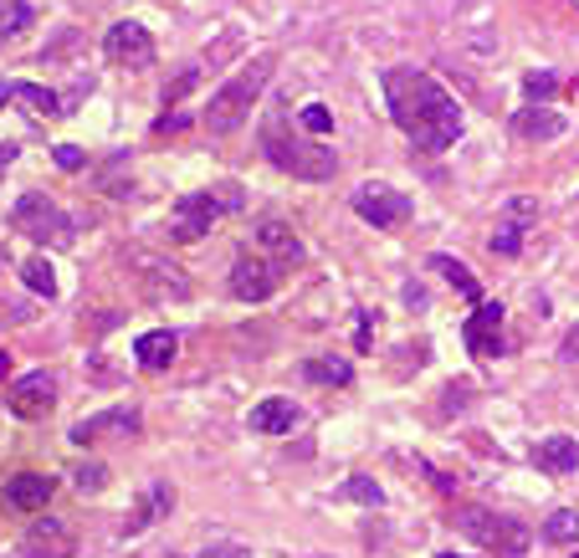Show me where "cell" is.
<instances>
[{"label": "cell", "mask_w": 579, "mask_h": 558, "mask_svg": "<svg viewBox=\"0 0 579 558\" xmlns=\"http://www.w3.org/2000/svg\"><path fill=\"white\" fill-rule=\"evenodd\" d=\"M385 103H390V118L401 123L405 139H411L420 154H446V149L461 139L457 98H451L431 73L390 67L385 73Z\"/></svg>", "instance_id": "1"}, {"label": "cell", "mask_w": 579, "mask_h": 558, "mask_svg": "<svg viewBox=\"0 0 579 558\" xmlns=\"http://www.w3.org/2000/svg\"><path fill=\"white\" fill-rule=\"evenodd\" d=\"M262 154H267V164H277L283 175L313 179V185H324V179L339 175L334 149H324V144H313V139H303V133H293L283 118H267V123H262Z\"/></svg>", "instance_id": "2"}, {"label": "cell", "mask_w": 579, "mask_h": 558, "mask_svg": "<svg viewBox=\"0 0 579 558\" xmlns=\"http://www.w3.org/2000/svg\"><path fill=\"white\" fill-rule=\"evenodd\" d=\"M272 73H277V57H272V52H262V57L247 62V67H241L231 83H221V88L210 92V108H206L210 133H237L241 123L252 118V103L267 92Z\"/></svg>", "instance_id": "3"}, {"label": "cell", "mask_w": 579, "mask_h": 558, "mask_svg": "<svg viewBox=\"0 0 579 558\" xmlns=\"http://www.w3.org/2000/svg\"><path fill=\"white\" fill-rule=\"evenodd\" d=\"M457 528L472 538L477 548H488V554H503V558H518V554H528V528L523 523H513V517H498L492 507H457Z\"/></svg>", "instance_id": "4"}, {"label": "cell", "mask_w": 579, "mask_h": 558, "mask_svg": "<svg viewBox=\"0 0 579 558\" xmlns=\"http://www.w3.org/2000/svg\"><path fill=\"white\" fill-rule=\"evenodd\" d=\"M11 226L21 236H31L36 247H73V216L57 206V200H46V195H21L11 210Z\"/></svg>", "instance_id": "5"}, {"label": "cell", "mask_w": 579, "mask_h": 558, "mask_svg": "<svg viewBox=\"0 0 579 558\" xmlns=\"http://www.w3.org/2000/svg\"><path fill=\"white\" fill-rule=\"evenodd\" d=\"M349 206H354V216L364 226H374V231H395V226H405L411 221V210H416L411 206V195H401L395 185H385V179H364Z\"/></svg>", "instance_id": "6"}, {"label": "cell", "mask_w": 579, "mask_h": 558, "mask_svg": "<svg viewBox=\"0 0 579 558\" xmlns=\"http://www.w3.org/2000/svg\"><path fill=\"white\" fill-rule=\"evenodd\" d=\"M231 206H221V195L216 190H200V195H185L175 206V216H170V241H179V247H190V241H200V236H210V226L221 221Z\"/></svg>", "instance_id": "7"}, {"label": "cell", "mask_w": 579, "mask_h": 558, "mask_svg": "<svg viewBox=\"0 0 579 558\" xmlns=\"http://www.w3.org/2000/svg\"><path fill=\"white\" fill-rule=\"evenodd\" d=\"M103 57L113 62V67L144 73L149 62L160 57V46H154V36H149L139 21H119V26H108V36H103Z\"/></svg>", "instance_id": "8"}, {"label": "cell", "mask_w": 579, "mask_h": 558, "mask_svg": "<svg viewBox=\"0 0 579 558\" xmlns=\"http://www.w3.org/2000/svg\"><path fill=\"white\" fill-rule=\"evenodd\" d=\"M6 405H11L21 420H42L52 405H57V374L52 369H31L21 380L6 384Z\"/></svg>", "instance_id": "9"}, {"label": "cell", "mask_w": 579, "mask_h": 558, "mask_svg": "<svg viewBox=\"0 0 579 558\" xmlns=\"http://www.w3.org/2000/svg\"><path fill=\"white\" fill-rule=\"evenodd\" d=\"M277 282H283V266L272 262V256H262V251H247V256H237V266H231V293L241 297V303H267L272 293H277Z\"/></svg>", "instance_id": "10"}, {"label": "cell", "mask_w": 579, "mask_h": 558, "mask_svg": "<svg viewBox=\"0 0 579 558\" xmlns=\"http://www.w3.org/2000/svg\"><path fill=\"white\" fill-rule=\"evenodd\" d=\"M144 415L134 405H119V411H98L92 420H77L73 426V446H103V441H129L139 436Z\"/></svg>", "instance_id": "11"}, {"label": "cell", "mask_w": 579, "mask_h": 558, "mask_svg": "<svg viewBox=\"0 0 579 558\" xmlns=\"http://www.w3.org/2000/svg\"><path fill=\"white\" fill-rule=\"evenodd\" d=\"M461 338H467V353H472V359L503 353V303H477V313L467 318Z\"/></svg>", "instance_id": "12"}, {"label": "cell", "mask_w": 579, "mask_h": 558, "mask_svg": "<svg viewBox=\"0 0 579 558\" xmlns=\"http://www.w3.org/2000/svg\"><path fill=\"white\" fill-rule=\"evenodd\" d=\"M21 558H73V533H67V523H57V517L31 523L26 538H21Z\"/></svg>", "instance_id": "13"}, {"label": "cell", "mask_w": 579, "mask_h": 558, "mask_svg": "<svg viewBox=\"0 0 579 558\" xmlns=\"http://www.w3.org/2000/svg\"><path fill=\"white\" fill-rule=\"evenodd\" d=\"M52 477H42V471H21V477H11L6 482V507H15V513H46V502H52Z\"/></svg>", "instance_id": "14"}, {"label": "cell", "mask_w": 579, "mask_h": 558, "mask_svg": "<svg viewBox=\"0 0 579 558\" xmlns=\"http://www.w3.org/2000/svg\"><path fill=\"white\" fill-rule=\"evenodd\" d=\"M303 420V405L287 395H267L262 405H252V430L256 436H293Z\"/></svg>", "instance_id": "15"}, {"label": "cell", "mask_w": 579, "mask_h": 558, "mask_svg": "<svg viewBox=\"0 0 579 558\" xmlns=\"http://www.w3.org/2000/svg\"><path fill=\"white\" fill-rule=\"evenodd\" d=\"M534 226V200H507V216H503V226L492 231V251L498 256H518L523 251V231Z\"/></svg>", "instance_id": "16"}, {"label": "cell", "mask_w": 579, "mask_h": 558, "mask_svg": "<svg viewBox=\"0 0 579 558\" xmlns=\"http://www.w3.org/2000/svg\"><path fill=\"white\" fill-rule=\"evenodd\" d=\"M256 247L267 251L277 266H293V262H303V241H297V231L293 226H283V221H256Z\"/></svg>", "instance_id": "17"}, {"label": "cell", "mask_w": 579, "mask_h": 558, "mask_svg": "<svg viewBox=\"0 0 579 558\" xmlns=\"http://www.w3.org/2000/svg\"><path fill=\"white\" fill-rule=\"evenodd\" d=\"M170 513H175V486L154 482V486H144V492H139L134 513L123 517V533H144L149 523H160V517H170Z\"/></svg>", "instance_id": "18"}, {"label": "cell", "mask_w": 579, "mask_h": 558, "mask_svg": "<svg viewBox=\"0 0 579 558\" xmlns=\"http://www.w3.org/2000/svg\"><path fill=\"white\" fill-rule=\"evenodd\" d=\"M175 353H179V338L170 333V328H154V333L134 338V359H139V369H149V374L170 369V364H175Z\"/></svg>", "instance_id": "19"}, {"label": "cell", "mask_w": 579, "mask_h": 558, "mask_svg": "<svg viewBox=\"0 0 579 558\" xmlns=\"http://www.w3.org/2000/svg\"><path fill=\"white\" fill-rule=\"evenodd\" d=\"M565 129H569L565 118L554 113V108H538V103H528L518 118H513V133L528 139V144H549V139H559Z\"/></svg>", "instance_id": "20"}, {"label": "cell", "mask_w": 579, "mask_h": 558, "mask_svg": "<svg viewBox=\"0 0 579 558\" xmlns=\"http://www.w3.org/2000/svg\"><path fill=\"white\" fill-rule=\"evenodd\" d=\"M534 467L549 471V477H569L579 467V441L575 436H549V441L534 446Z\"/></svg>", "instance_id": "21"}, {"label": "cell", "mask_w": 579, "mask_h": 558, "mask_svg": "<svg viewBox=\"0 0 579 558\" xmlns=\"http://www.w3.org/2000/svg\"><path fill=\"white\" fill-rule=\"evenodd\" d=\"M11 103L31 108L36 118H62L67 113V98H57V92L42 88V83H15V77H11Z\"/></svg>", "instance_id": "22"}, {"label": "cell", "mask_w": 579, "mask_h": 558, "mask_svg": "<svg viewBox=\"0 0 579 558\" xmlns=\"http://www.w3.org/2000/svg\"><path fill=\"white\" fill-rule=\"evenodd\" d=\"M431 266L441 272L446 282H451V287H457L461 297H467V303H482V282H477L472 266H461L457 256H431Z\"/></svg>", "instance_id": "23"}, {"label": "cell", "mask_w": 579, "mask_h": 558, "mask_svg": "<svg viewBox=\"0 0 579 558\" xmlns=\"http://www.w3.org/2000/svg\"><path fill=\"white\" fill-rule=\"evenodd\" d=\"M31 21H36V11L26 0H0V46L15 42L21 31H31Z\"/></svg>", "instance_id": "24"}, {"label": "cell", "mask_w": 579, "mask_h": 558, "mask_svg": "<svg viewBox=\"0 0 579 558\" xmlns=\"http://www.w3.org/2000/svg\"><path fill=\"white\" fill-rule=\"evenodd\" d=\"M21 282H26L36 297H57V272H52V262H46V256H31V262H21Z\"/></svg>", "instance_id": "25"}, {"label": "cell", "mask_w": 579, "mask_h": 558, "mask_svg": "<svg viewBox=\"0 0 579 558\" xmlns=\"http://www.w3.org/2000/svg\"><path fill=\"white\" fill-rule=\"evenodd\" d=\"M303 374H308L313 384H339V390L354 380V369L343 364V359H308V364H303Z\"/></svg>", "instance_id": "26"}, {"label": "cell", "mask_w": 579, "mask_h": 558, "mask_svg": "<svg viewBox=\"0 0 579 558\" xmlns=\"http://www.w3.org/2000/svg\"><path fill=\"white\" fill-rule=\"evenodd\" d=\"M544 538H549V544H575V538H579V513H575V507H559V513H549V523H544Z\"/></svg>", "instance_id": "27"}, {"label": "cell", "mask_w": 579, "mask_h": 558, "mask_svg": "<svg viewBox=\"0 0 579 558\" xmlns=\"http://www.w3.org/2000/svg\"><path fill=\"white\" fill-rule=\"evenodd\" d=\"M343 497H354L359 507H385V492H380L370 477H349V482H343Z\"/></svg>", "instance_id": "28"}, {"label": "cell", "mask_w": 579, "mask_h": 558, "mask_svg": "<svg viewBox=\"0 0 579 558\" xmlns=\"http://www.w3.org/2000/svg\"><path fill=\"white\" fill-rule=\"evenodd\" d=\"M554 92H559V77L554 73H528L523 77V98H528V103H549Z\"/></svg>", "instance_id": "29"}, {"label": "cell", "mask_w": 579, "mask_h": 558, "mask_svg": "<svg viewBox=\"0 0 579 558\" xmlns=\"http://www.w3.org/2000/svg\"><path fill=\"white\" fill-rule=\"evenodd\" d=\"M297 123L313 133V139H324V133H334V113H328L324 103H308L303 113H297Z\"/></svg>", "instance_id": "30"}, {"label": "cell", "mask_w": 579, "mask_h": 558, "mask_svg": "<svg viewBox=\"0 0 579 558\" xmlns=\"http://www.w3.org/2000/svg\"><path fill=\"white\" fill-rule=\"evenodd\" d=\"M73 482L83 486V492H103V486H108V467H103V461H83V467H73Z\"/></svg>", "instance_id": "31"}, {"label": "cell", "mask_w": 579, "mask_h": 558, "mask_svg": "<svg viewBox=\"0 0 579 558\" xmlns=\"http://www.w3.org/2000/svg\"><path fill=\"white\" fill-rule=\"evenodd\" d=\"M190 88H195V67H185V73H179L175 83H164V92H160V98H164V108H175V103H179V98H185Z\"/></svg>", "instance_id": "32"}, {"label": "cell", "mask_w": 579, "mask_h": 558, "mask_svg": "<svg viewBox=\"0 0 579 558\" xmlns=\"http://www.w3.org/2000/svg\"><path fill=\"white\" fill-rule=\"evenodd\" d=\"M52 160H57V169H67V175H77V169L88 164V154H83V149H77V144H57V149H52Z\"/></svg>", "instance_id": "33"}, {"label": "cell", "mask_w": 579, "mask_h": 558, "mask_svg": "<svg viewBox=\"0 0 579 558\" xmlns=\"http://www.w3.org/2000/svg\"><path fill=\"white\" fill-rule=\"evenodd\" d=\"M185 129H190V118L179 113V108H164V113L154 118V133H160V139L164 133H185Z\"/></svg>", "instance_id": "34"}, {"label": "cell", "mask_w": 579, "mask_h": 558, "mask_svg": "<svg viewBox=\"0 0 579 558\" xmlns=\"http://www.w3.org/2000/svg\"><path fill=\"white\" fill-rule=\"evenodd\" d=\"M200 558H252V548H241V544H210Z\"/></svg>", "instance_id": "35"}, {"label": "cell", "mask_w": 579, "mask_h": 558, "mask_svg": "<svg viewBox=\"0 0 579 558\" xmlns=\"http://www.w3.org/2000/svg\"><path fill=\"white\" fill-rule=\"evenodd\" d=\"M354 343L359 349H370L374 338H370V313H359V333H354Z\"/></svg>", "instance_id": "36"}, {"label": "cell", "mask_w": 579, "mask_h": 558, "mask_svg": "<svg viewBox=\"0 0 579 558\" xmlns=\"http://www.w3.org/2000/svg\"><path fill=\"white\" fill-rule=\"evenodd\" d=\"M15 154H21V149H15V144H0V169H6V164H11Z\"/></svg>", "instance_id": "37"}, {"label": "cell", "mask_w": 579, "mask_h": 558, "mask_svg": "<svg viewBox=\"0 0 579 558\" xmlns=\"http://www.w3.org/2000/svg\"><path fill=\"white\" fill-rule=\"evenodd\" d=\"M6 380H11V353L0 349V384H6Z\"/></svg>", "instance_id": "38"}, {"label": "cell", "mask_w": 579, "mask_h": 558, "mask_svg": "<svg viewBox=\"0 0 579 558\" xmlns=\"http://www.w3.org/2000/svg\"><path fill=\"white\" fill-rule=\"evenodd\" d=\"M0 103H11V77H0Z\"/></svg>", "instance_id": "39"}, {"label": "cell", "mask_w": 579, "mask_h": 558, "mask_svg": "<svg viewBox=\"0 0 579 558\" xmlns=\"http://www.w3.org/2000/svg\"><path fill=\"white\" fill-rule=\"evenodd\" d=\"M77 6H92V0H77Z\"/></svg>", "instance_id": "40"}, {"label": "cell", "mask_w": 579, "mask_h": 558, "mask_svg": "<svg viewBox=\"0 0 579 558\" xmlns=\"http://www.w3.org/2000/svg\"><path fill=\"white\" fill-rule=\"evenodd\" d=\"M441 558H457V554H441Z\"/></svg>", "instance_id": "41"}, {"label": "cell", "mask_w": 579, "mask_h": 558, "mask_svg": "<svg viewBox=\"0 0 579 558\" xmlns=\"http://www.w3.org/2000/svg\"><path fill=\"white\" fill-rule=\"evenodd\" d=\"M575 558H579V554H575Z\"/></svg>", "instance_id": "42"}]
</instances>
